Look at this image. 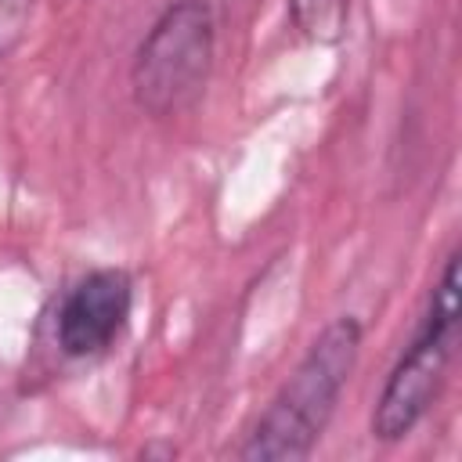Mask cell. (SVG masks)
Wrapping results in <instances>:
<instances>
[{"mask_svg": "<svg viewBox=\"0 0 462 462\" xmlns=\"http://www.w3.org/2000/svg\"><path fill=\"white\" fill-rule=\"evenodd\" d=\"M365 325L354 314L332 318L285 383L274 390L267 408L249 426L245 440L235 448L242 462H303L328 430L336 404L357 368Z\"/></svg>", "mask_w": 462, "mask_h": 462, "instance_id": "1", "label": "cell"}, {"mask_svg": "<svg viewBox=\"0 0 462 462\" xmlns=\"http://www.w3.org/2000/svg\"><path fill=\"white\" fill-rule=\"evenodd\" d=\"M458 343V245L444 256L440 274L426 296V310L393 361L383 393L372 408V440L397 444L404 440L433 408L448 365Z\"/></svg>", "mask_w": 462, "mask_h": 462, "instance_id": "2", "label": "cell"}, {"mask_svg": "<svg viewBox=\"0 0 462 462\" xmlns=\"http://www.w3.org/2000/svg\"><path fill=\"white\" fill-rule=\"evenodd\" d=\"M213 54L217 18L209 0H170L134 51V105L152 119L180 116L206 94Z\"/></svg>", "mask_w": 462, "mask_h": 462, "instance_id": "3", "label": "cell"}, {"mask_svg": "<svg viewBox=\"0 0 462 462\" xmlns=\"http://www.w3.org/2000/svg\"><path fill=\"white\" fill-rule=\"evenodd\" d=\"M289 22L310 43H339L350 22V0H289Z\"/></svg>", "mask_w": 462, "mask_h": 462, "instance_id": "5", "label": "cell"}, {"mask_svg": "<svg viewBox=\"0 0 462 462\" xmlns=\"http://www.w3.org/2000/svg\"><path fill=\"white\" fill-rule=\"evenodd\" d=\"M134 278L123 267H94L58 300L54 343L69 361L105 357L130 325Z\"/></svg>", "mask_w": 462, "mask_h": 462, "instance_id": "4", "label": "cell"}]
</instances>
